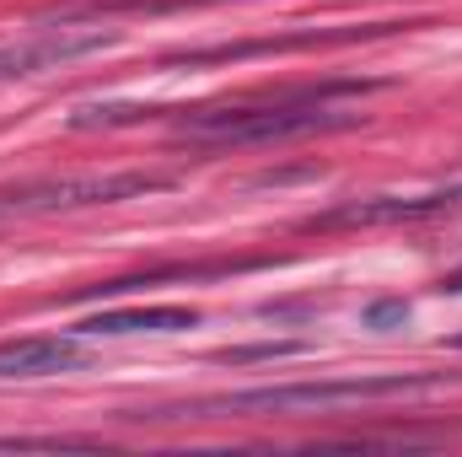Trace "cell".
Returning <instances> with one entry per match:
<instances>
[{
    "label": "cell",
    "instance_id": "6da1fadb",
    "mask_svg": "<svg viewBox=\"0 0 462 457\" xmlns=\"http://www.w3.org/2000/svg\"><path fill=\"white\" fill-rule=\"evenodd\" d=\"M376 81H328V87H307L296 98L263 103V108H221V114H194L183 129L194 140H221V145H269V140H291V135H312V129H339L349 114L334 108V98H360Z\"/></svg>",
    "mask_w": 462,
    "mask_h": 457
},
{
    "label": "cell",
    "instance_id": "7a4b0ae2",
    "mask_svg": "<svg viewBox=\"0 0 462 457\" xmlns=\"http://www.w3.org/2000/svg\"><path fill=\"white\" fill-rule=\"evenodd\" d=\"M447 393L441 377H345V382H291V387H247L226 398H199L167 415H285V409H355L376 398H430Z\"/></svg>",
    "mask_w": 462,
    "mask_h": 457
},
{
    "label": "cell",
    "instance_id": "3957f363",
    "mask_svg": "<svg viewBox=\"0 0 462 457\" xmlns=\"http://www.w3.org/2000/svg\"><path fill=\"white\" fill-rule=\"evenodd\" d=\"M167 178L145 173H114V178H49V183H22L0 189V216H49V210H76V205H118L134 194H156Z\"/></svg>",
    "mask_w": 462,
    "mask_h": 457
},
{
    "label": "cell",
    "instance_id": "277c9868",
    "mask_svg": "<svg viewBox=\"0 0 462 457\" xmlns=\"http://www.w3.org/2000/svg\"><path fill=\"white\" fill-rule=\"evenodd\" d=\"M462 210V189L447 194H409V200H355L328 210L318 227H393V221H430V216H452Z\"/></svg>",
    "mask_w": 462,
    "mask_h": 457
},
{
    "label": "cell",
    "instance_id": "5b68a950",
    "mask_svg": "<svg viewBox=\"0 0 462 457\" xmlns=\"http://www.w3.org/2000/svg\"><path fill=\"white\" fill-rule=\"evenodd\" d=\"M114 33H49V38H32V43H11L0 49V81L11 76H32V70H49V65H65L76 54H92V49H108Z\"/></svg>",
    "mask_w": 462,
    "mask_h": 457
},
{
    "label": "cell",
    "instance_id": "8992f818",
    "mask_svg": "<svg viewBox=\"0 0 462 457\" xmlns=\"http://www.w3.org/2000/svg\"><path fill=\"white\" fill-rule=\"evenodd\" d=\"M81 366V344L76 340H5L0 344V382H27V377H54Z\"/></svg>",
    "mask_w": 462,
    "mask_h": 457
},
{
    "label": "cell",
    "instance_id": "52a82bcc",
    "mask_svg": "<svg viewBox=\"0 0 462 457\" xmlns=\"http://www.w3.org/2000/svg\"><path fill=\"white\" fill-rule=\"evenodd\" d=\"M199 323V312L194 307H118V312H97V318H87L81 323V334H178V329H194Z\"/></svg>",
    "mask_w": 462,
    "mask_h": 457
},
{
    "label": "cell",
    "instance_id": "ba28073f",
    "mask_svg": "<svg viewBox=\"0 0 462 457\" xmlns=\"http://www.w3.org/2000/svg\"><path fill=\"white\" fill-rule=\"evenodd\" d=\"M387 318H409V307H371V323H387Z\"/></svg>",
    "mask_w": 462,
    "mask_h": 457
},
{
    "label": "cell",
    "instance_id": "9c48e42d",
    "mask_svg": "<svg viewBox=\"0 0 462 457\" xmlns=\"http://www.w3.org/2000/svg\"><path fill=\"white\" fill-rule=\"evenodd\" d=\"M452 291H462V269H457V275H452Z\"/></svg>",
    "mask_w": 462,
    "mask_h": 457
}]
</instances>
